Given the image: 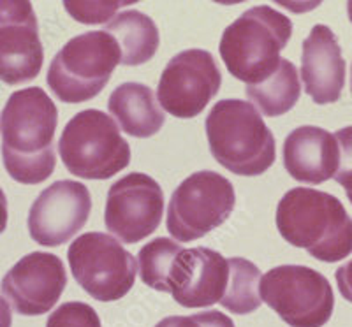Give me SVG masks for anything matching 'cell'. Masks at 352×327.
<instances>
[{
  "instance_id": "6da1fadb",
  "label": "cell",
  "mask_w": 352,
  "mask_h": 327,
  "mask_svg": "<svg viewBox=\"0 0 352 327\" xmlns=\"http://www.w3.org/2000/svg\"><path fill=\"white\" fill-rule=\"evenodd\" d=\"M146 287L168 292L184 308H210L228 292L231 267L220 251L206 247L182 248L169 238H155L138 256Z\"/></svg>"
},
{
  "instance_id": "7a4b0ae2",
  "label": "cell",
  "mask_w": 352,
  "mask_h": 327,
  "mask_svg": "<svg viewBox=\"0 0 352 327\" xmlns=\"http://www.w3.org/2000/svg\"><path fill=\"white\" fill-rule=\"evenodd\" d=\"M58 111L39 87L11 93L0 115L2 162L12 180L21 185L43 183L53 174V150Z\"/></svg>"
},
{
  "instance_id": "3957f363",
  "label": "cell",
  "mask_w": 352,
  "mask_h": 327,
  "mask_svg": "<svg viewBox=\"0 0 352 327\" xmlns=\"http://www.w3.org/2000/svg\"><path fill=\"white\" fill-rule=\"evenodd\" d=\"M276 229L289 245L320 262H340L352 253V218L338 197L296 187L278 201Z\"/></svg>"
},
{
  "instance_id": "277c9868",
  "label": "cell",
  "mask_w": 352,
  "mask_h": 327,
  "mask_svg": "<svg viewBox=\"0 0 352 327\" xmlns=\"http://www.w3.org/2000/svg\"><path fill=\"white\" fill-rule=\"evenodd\" d=\"M204 128L213 159L232 174L252 178L275 164L273 132L247 100H219L206 116Z\"/></svg>"
},
{
  "instance_id": "5b68a950",
  "label": "cell",
  "mask_w": 352,
  "mask_h": 327,
  "mask_svg": "<svg viewBox=\"0 0 352 327\" xmlns=\"http://www.w3.org/2000/svg\"><path fill=\"white\" fill-rule=\"evenodd\" d=\"M292 36V21L270 5L248 9L222 34L219 52L229 74L248 84L268 80Z\"/></svg>"
},
{
  "instance_id": "8992f818",
  "label": "cell",
  "mask_w": 352,
  "mask_h": 327,
  "mask_svg": "<svg viewBox=\"0 0 352 327\" xmlns=\"http://www.w3.org/2000/svg\"><path fill=\"white\" fill-rule=\"evenodd\" d=\"M118 64L122 52L115 37L106 30H92L64 44L53 56L46 81L62 102H87L104 90Z\"/></svg>"
},
{
  "instance_id": "52a82bcc",
  "label": "cell",
  "mask_w": 352,
  "mask_h": 327,
  "mask_svg": "<svg viewBox=\"0 0 352 327\" xmlns=\"http://www.w3.org/2000/svg\"><path fill=\"white\" fill-rule=\"evenodd\" d=\"M58 153L67 171L83 180H109L131 164V146L120 127L99 109L72 116L62 131Z\"/></svg>"
},
{
  "instance_id": "ba28073f",
  "label": "cell",
  "mask_w": 352,
  "mask_h": 327,
  "mask_svg": "<svg viewBox=\"0 0 352 327\" xmlns=\"http://www.w3.org/2000/svg\"><path fill=\"white\" fill-rule=\"evenodd\" d=\"M261 300L291 327H322L335 308L333 287L312 267L285 264L270 269L259 284Z\"/></svg>"
},
{
  "instance_id": "9c48e42d",
  "label": "cell",
  "mask_w": 352,
  "mask_h": 327,
  "mask_svg": "<svg viewBox=\"0 0 352 327\" xmlns=\"http://www.w3.org/2000/svg\"><path fill=\"white\" fill-rule=\"evenodd\" d=\"M234 204V187L226 176L215 171H197L173 192L166 225L175 240L190 243L224 224Z\"/></svg>"
},
{
  "instance_id": "30bf717a",
  "label": "cell",
  "mask_w": 352,
  "mask_h": 327,
  "mask_svg": "<svg viewBox=\"0 0 352 327\" xmlns=\"http://www.w3.org/2000/svg\"><path fill=\"white\" fill-rule=\"evenodd\" d=\"M67 260L74 280L94 300L109 303L131 292L138 264L116 238L102 232H87L72 241Z\"/></svg>"
},
{
  "instance_id": "8fae6325",
  "label": "cell",
  "mask_w": 352,
  "mask_h": 327,
  "mask_svg": "<svg viewBox=\"0 0 352 327\" xmlns=\"http://www.w3.org/2000/svg\"><path fill=\"white\" fill-rule=\"evenodd\" d=\"M220 84L222 74L212 53L185 49L173 56L160 74L157 100L164 113L176 118H194L219 93Z\"/></svg>"
},
{
  "instance_id": "7c38bea8",
  "label": "cell",
  "mask_w": 352,
  "mask_h": 327,
  "mask_svg": "<svg viewBox=\"0 0 352 327\" xmlns=\"http://www.w3.org/2000/svg\"><path fill=\"white\" fill-rule=\"evenodd\" d=\"M164 213V194L152 176L131 172L109 187L106 229L125 245L140 243L157 231Z\"/></svg>"
},
{
  "instance_id": "4fadbf2b",
  "label": "cell",
  "mask_w": 352,
  "mask_h": 327,
  "mask_svg": "<svg viewBox=\"0 0 352 327\" xmlns=\"http://www.w3.org/2000/svg\"><path fill=\"white\" fill-rule=\"evenodd\" d=\"M92 196L80 181L60 180L41 192L28 212V232L37 245L60 247L88 222Z\"/></svg>"
},
{
  "instance_id": "5bb4252c",
  "label": "cell",
  "mask_w": 352,
  "mask_h": 327,
  "mask_svg": "<svg viewBox=\"0 0 352 327\" xmlns=\"http://www.w3.org/2000/svg\"><path fill=\"white\" fill-rule=\"evenodd\" d=\"M65 285L67 273L60 257L32 251L6 273L0 291L18 315L37 317L55 308Z\"/></svg>"
},
{
  "instance_id": "9a60e30c",
  "label": "cell",
  "mask_w": 352,
  "mask_h": 327,
  "mask_svg": "<svg viewBox=\"0 0 352 327\" xmlns=\"http://www.w3.org/2000/svg\"><path fill=\"white\" fill-rule=\"evenodd\" d=\"M44 49L30 2H0V81L28 83L39 76Z\"/></svg>"
},
{
  "instance_id": "2e32d148",
  "label": "cell",
  "mask_w": 352,
  "mask_h": 327,
  "mask_svg": "<svg viewBox=\"0 0 352 327\" xmlns=\"http://www.w3.org/2000/svg\"><path fill=\"white\" fill-rule=\"evenodd\" d=\"M301 48V80L307 95L319 106L336 102L345 84V60L335 32L326 25H316Z\"/></svg>"
},
{
  "instance_id": "e0dca14e",
  "label": "cell",
  "mask_w": 352,
  "mask_h": 327,
  "mask_svg": "<svg viewBox=\"0 0 352 327\" xmlns=\"http://www.w3.org/2000/svg\"><path fill=\"white\" fill-rule=\"evenodd\" d=\"M340 148L326 128L303 125L285 137L284 168L296 181L320 185L336 174Z\"/></svg>"
},
{
  "instance_id": "ac0fdd59",
  "label": "cell",
  "mask_w": 352,
  "mask_h": 327,
  "mask_svg": "<svg viewBox=\"0 0 352 327\" xmlns=\"http://www.w3.org/2000/svg\"><path fill=\"white\" fill-rule=\"evenodd\" d=\"M108 109L116 125L132 137H152L166 124V113L150 87L136 81L120 84L113 90Z\"/></svg>"
},
{
  "instance_id": "d6986e66",
  "label": "cell",
  "mask_w": 352,
  "mask_h": 327,
  "mask_svg": "<svg viewBox=\"0 0 352 327\" xmlns=\"http://www.w3.org/2000/svg\"><path fill=\"white\" fill-rule=\"evenodd\" d=\"M106 32L116 39L122 52V65H143L155 56L160 44L155 21L140 11L120 12L106 27Z\"/></svg>"
},
{
  "instance_id": "ffe728a7",
  "label": "cell",
  "mask_w": 352,
  "mask_h": 327,
  "mask_svg": "<svg viewBox=\"0 0 352 327\" xmlns=\"http://www.w3.org/2000/svg\"><path fill=\"white\" fill-rule=\"evenodd\" d=\"M301 95L300 74L296 65L282 58L276 71L268 80L248 84L247 97L256 104V109L264 116L275 118L291 111Z\"/></svg>"
},
{
  "instance_id": "44dd1931",
  "label": "cell",
  "mask_w": 352,
  "mask_h": 327,
  "mask_svg": "<svg viewBox=\"0 0 352 327\" xmlns=\"http://www.w3.org/2000/svg\"><path fill=\"white\" fill-rule=\"evenodd\" d=\"M231 276H229L228 292L222 297L220 304L228 308L234 315H248L261 308V269L254 262L243 257H231L229 259Z\"/></svg>"
},
{
  "instance_id": "7402d4cb",
  "label": "cell",
  "mask_w": 352,
  "mask_h": 327,
  "mask_svg": "<svg viewBox=\"0 0 352 327\" xmlns=\"http://www.w3.org/2000/svg\"><path fill=\"white\" fill-rule=\"evenodd\" d=\"M46 327H102V324L90 304L69 301L53 311Z\"/></svg>"
},
{
  "instance_id": "603a6c76",
  "label": "cell",
  "mask_w": 352,
  "mask_h": 327,
  "mask_svg": "<svg viewBox=\"0 0 352 327\" xmlns=\"http://www.w3.org/2000/svg\"><path fill=\"white\" fill-rule=\"evenodd\" d=\"M131 2H65V9L81 23H104L120 8Z\"/></svg>"
},
{
  "instance_id": "cb8c5ba5",
  "label": "cell",
  "mask_w": 352,
  "mask_h": 327,
  "mask_svg": "<svg viewBox=\"0 0 352 327\" xmlns=\"http://www.w3.org/2000/svg\"><path fill=\"white\" fill-rule=\"evenodd\" d=\"M155 327H236L226 313L217 310L201 311L194 315H173L160 320Z\"/></svg>"
},
{
  "instance_id": "d4e9b609",
  "label": "cell",
  "mask_w": 352,
  "mask_h": 327,
  "mask_svg": "<svg viewBox=\"0 0 352 327\" xmlns=\"http://www.w3.org/2000/svg\"><path fill=\"white\" fill-rule=\"evenodd\" d=\"M335 137L340 148V164L336 169L335 180L347 194L352 204V127H344L335 132Z\"/></svg>"
},
{
  "instance_id": "484cf974",
  "label": "cell",
  "mask_w": 352,
  "mask_h": 327,
  "mask_svg": "<svg viewBox=\"0 0 352 327\" xmlns=\"http://www.w3.org/2000/svg\"><path fill=\"white\" fill-rule=\"evenodd\" d=\"M335 280L342 297L345 301H349V303H352V260H349L347 264H344V266L336 269Z\"/></svg>"
},
{
  "instance_id": "4316f807",
  "label": "cell",
  "mask_w": 352,
  "mask_h": 327,
  "mask_svg": "<svg viewBox=\"0 0 352 327\" xmlns=\"http://www.w3.org/2000/svg\"><path fill=\"white\" fill-rule=\"evenodd\" d=\"M8 197H6L4 190L0 188V234L8 227Z\"/></svg>"
},
{
  "instance_id": "83f0119b",
  "label": "cell",
  "mask_w": 352,
  "mask_h": 327,
  "mask_svg": "<svg viewBox=\"0 0 352 327\" xmlns=\"http://www.w3.org/2000/svg\"><path fill=\"white\" fill-rule=\"evenodd\" d=\"M12 313L11 306L0 297V327H11Z\"/></svg>"
},
{
  "instance_id": "f1b7e54d",
  "label": "cell",
  "mask_w": 352,
  "mask_h": 327,
  "mask_svg": "<svg viewBox=\"0 0 352 327\" xmlns=\"http://www.w3.org/2000/svg\"><path fill=\"white\" fill-rule=\"evenodd\" d=\"M347 14H349V20H351L352 23V2H349L347 4Z\"/></svg>"
},
{
  "instance_id": "f546056e",
  "label": "cell",
  "mask_w": 352,
  "mask_h": 327,
  "mask_svg": "<svg viewBox=\"0 0 352 327\" xmlns=\"http://www.w3.org/2000/svg\"><path fill=\"white\" fill-rule=\"evenodd\" d=\"M351 93H352V65H351Z\"/></svg>"
}]
</instances>
